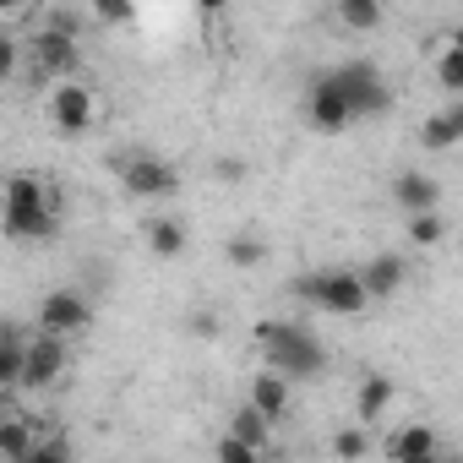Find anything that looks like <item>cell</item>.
I'll return each mask as SVG.
<instances>
[{
  "label": "cell",
  "mask_w": 463,
  "mask_h": 463,
  "mask_svg": "<svg viewBox=\"0 0 463 463\" xmlns=\"http://www.w3.org/2000/svg\"><path fill=\"white\" fill-rule=\"evenodd\" d=\"M23 327H12V322H0V387H17V376H23Z\"/></svg>",
  "instance_id": "obj_17"
},
{
  "label": "cell",
  "mask_w": 463,
  "mask_h": 463,
  "mask_svg": "<svg viewBox=\"0 0 463 463\" xmlns=\"http://www.w3.org/2000/svg\"><path fill=\"white\" fill-rule=\"evenodd\" d=\"M436 82H441L447 93H463V44H458V39L441 50V61H436Z\"/></svg>",
  "instance_id": "obj_22"
},
{
  "label": "cell",
  "mask_w": 463,
  "mask_h": 463,
  "mask_svg": "<svg viewBox=\"0 0 463 463\" xmlns=\"http://www.w3.org/2000/svg\"><path fill=\"white\" fill-rule=\"evenodd\" d=\"M88 322H93V306H88L77 289H50L44 306H39V327H44V333H61V338H66V333H82Z\"/></svg>",
  "instance_id": "obj_8"
},
{
  "label": "cell",
  "mask_w": 463,
  "mask_h": 463,
  "mask_svg": "<svg viewBox=\"0 0 463 463\" xmlns=\"http://www.w3.org/2000/svg\"><path fill=\"white\" fill-rule=\"evenodd\" d=\"M213 175H218V180H246V164H241V158H218Z\"/></svg>",
  "instance_id": "obj_29"
},
{
  "label": "cell",
  "mask_w": 463,
  "mask_h": 463,
  "mask_svg": "<svg viewBox=\"0 0 463 463\" xmlns=\"http://www.w3.org/2000/svg\"><path fill=\"white\" fill-rule=\"evenodd\" d=\"M93 12H99L109 28H131V23H137V6H131V0H93Z\"/></svg>",
  "instance_id": "obj_25"
},
{
  "label": "cell",
  "mask_w": 463,
  "mask_h": 463,
  "mask_svg": "<svg viewBox=\"0 0 463 463\" xmlns=\"http://www.w3.org/2000/svg\"><path fill=\"white\" fill-rule=\"evenodd\" d=\"M0 458H12V463L33 458V425L28 420H0Z\"/></svg>",
  "instance_id": "obj_18"
},
{
  "label": "cell",
  "mask_w": 463,
  "mask_h": 463,
  "mask_svg": "<svg viewBox=\"0 0 463 463\" xmlns=\"http://www.w3.org/2000/svg\"><path fill=\"white\" fill-rule=\"evenodd\" d=\"M333 452H338V458H365L371 441H365L360 430H338V436H333Z\"/></svg>",
  "instance_id": "obj_27"
},
{
  "label": "cell",
  "mask_w": 463,
  "mask_h": 463,
  "mask_svg": "<svg viewBox=\"0 0 463 463\" xmlns=\"http://www.w3.org/2000/svg\"><path fill=\"white\" fill-rule=\"evenodd\" d=\"M120 185H126L131 196H142V202H164V196L180 191V175H175V164L158 158V153H131V158H120Z\"/></svg>",
  "instance_id": "obj_5"
},
{
  "label": "cell",
  "mask_w": 463,
  "mask_h": 463,
  "mask_svg": "<svg viewBox=\"0 0 463 463\" xmlns=\"http://www.w3.org/2000/svg\"><path fill=\"white\" fill-rule=\"evenodd\" d=\"M463 142V109L452 104V109H441V115H430L425 126H420V147H430V153H447V147H458Z\"/></svg>",
  "instance_id": "obj_14"
},
{
  "label": "cell",
  "mask_w": 463,
  "mask_h": 463,
  "mask_svg": "<svg viewBox=\"0 0 463 463\" xmlns=\"http://www.w3.org/2000/svg\"><path fill=\"white\" fill-rule=\"evenodd\" d=\"M61 371H66V338H61V333H39V338L23 344V376H17V387L39 392V387H50Z\"/></svg>",
  "instance_id": "obj_6"
},
{
  "label": "cell",
  "mask_w": 463,
  "mask_h": 463,
  "mask_svg": "<svg viewBox=\"0 0 463 463\" xmlns=\"http://www.w3.org/2000/svg\"><path fill=\"white\" fill-rule=\"evenodd\" d=\"M202 6H207V12H218V6H229V0H202Z\"/></svg>",
  "instance_id": "obj_32"
},
{
  "label": "cell",
  "mask_w": 463,
  "mask_h": 463,
  "mask_svg": "<svg viewBox=\"0 0 463 463\" xmlns=\"http://www.w3.org/2000/svg\"><path fill=\"white\" fill-rule=\"evenodd\" d=\"M268 425H273V420H268V414H257L251 403L235 414V436H241L246 447H257V452H268Z\"/></svg>",
  "instance_id": "obj_21"
},
{
  "label": "cell",
  "mask_w": 463,
  "mask_h": 463,
  "mask_svg": "<svg viewBox=\"0 0 463 463\" xmlns=\"http://www.w3.org/2000/svg\"><path fill=\"white\" fill-rule=\"evenodd\" d=\"M387 458H398V463H425V458H436V430H430V425L398 430V436L387 441Z\"/></svg>",
  "instance_id": "obj_16"
},
{
  "label": "cell",
  "mask_w": 463,
  "mask_h": 463,
  "mask_svg": "<svg viewBox=\"0 0 463 463\" xmlns=\"http://www.w3.org/2000/svg\"><path fill=\"white\" fill-rule=\"evenodd\" d=\"M147 246H153V257H180L185 251V223L180 218H153Z\"/></svg>",
  "instance_id": "obj_19"
},
{
  "label": "cell",
  "mask_w": 463,
  "mask_h": 463,
  "mask_svg": "<svg viewBox=\"0 0 463 463\" xmlns=\"http://www.w3.org/2000/svg\"><path fill=\"white\" fill-rule=\"evenodd\" d=\"M403 257H371L365 268H360V284H365V295L371 300H387V295H398L403 289Z\"/></svg>",
  "instance_id": "obj_12"
},
{
  "label": "cell",
  "mask_w": 463,
  "mask_h": 463,
  "mask_svg": "<svg viewBox=\"0 0 463 463\" xmlns=\"http://www.w3.org/2000/svg\"><path fill=\"white\" fill-rule=\"evenodd\" d=\"M50 115H55V131L77 137V131H88V126H93V115H99V99H93L82 82L61 77V88H55V99H50Z\"/></svg>",
  "instance_id": "obj_7"
},
{
  "label": "cell",
  "mask_w": 463,
  "mask_h": 463,
  "mask_svg": "<svg viewBox=\"0 0 463 463\" xmlns=\"http://www.w3.org/2000/svg\"><path fill=\"white\" fill-rule=\"evenodd\" d=\"M257 344L268 349V365L289 382H306V376H322L327 365V349L306 333V327H284V322H257Z\"/></svg>",
  "instance_id": "obj_2"
},
{
  "label": "cell",
  "mask_w": 463,
  "mask_h": 463,
  "mask_svg": "<svg viewBox=\"0 0 463 463\" xmlns=\"http://www.w3.org/2000/svg\"><path fill=\"white\" fill-rule=\"evenodd\" d=\"M17 55H23V50H17L6 33H0V82H12V77H17Z\"/></svg>",
  "instance_id": "obj_28"
},
{
  "label": "cell",
  "mask_w": 463,
  "mask_h": 463,
  "mask_svg": "<svg viewBox=\"0 0 463 463\" xmlns=\"http://www.w3.org/2000/svg\"><path fill=\"white\" fill-rule=\"evenodd\" d=\"M333 6H338L344 28H354V33H371V28H382V0H333Z\"/></svg>",
  "instance_id": "obj_20"
},
{
  "label": "cell",
  "mask_w": 463,
  "mask_h": 463,
  "mask_svg": "<svg viewBox=\"0 0 463 463\" xmlns=\"http://www.w3.org/2000/svg\"><path fill=\"white\" fill-rule=\"evenodd\" d=\"M218 458H223V463H251V458H262V452H257V447H246L235 430H229V436L218 441Z\"/></svg>",
  "instance_id": "obj_26"
},
{
  "label": "cell",
  "mask_w": 463,
  "mask_h": 463,
  "mask_svg": "<svg viewBox=\"0 0 463 463\" xmlns=\"http://www.w3.org/2000/svg\"><path fill=\"white\" fill-rule=\"evenodd\" d=\"M387 403H392V376H365L360 382V392H354V420H365V425H376L382 414H387Z\"/></svg>",
  "instance_id": "obj_15"
},
{
  "label": "cell",
  "mask_w": 463,
  "mask_h": 463,
  "mask_svg": "<svg viewBox=\"0 0 463 463\" xmlns=\"http://www.w3.org/2000/svg\"><path fill=\"white\" fill-rule=\"evenodd\" d=\"M33 61H39L44 71H55V77H71V71H77V39H71L66 28H44V33L33 39Z\"/></svg>",
  "instance_id": "obj_10"
},
{
  "label": "cell",
  "mask_w": 463,
  "mask_h": 463,
  "mask_svg": "<svg viewBox=\"0 0 463 463\" xmlns=\"http://www.w3.org/2000/svg\"><path fill=\"white\" fill-rule=\"evenodd\" d=\"M392 202H398L403 213H425V207L441 202V185H436V175H425V169H403V175L392 180Z\"/></svg>",
  "instance_id": "obj_11"
},
{
  "label": "cell",
  "mask_w": 463,
  "mask_h": 463,
  "mask_svg": "<svg viewBox=\"0 0 463 463\" xmlns=\"http://www.w3.org/2000/svg\"><path fill=\"white\" fill-rule=\"evenodd\" d=\"M300 295H306L311 306L333 311V317H360V311L371 306V295H365L360 273H349V268H322V273H306V279H300Z\"/></svg>",
  "instance_id": "obj_4"
},
{
  "label": "cell",
  "mask_w": 463,
  "mask_h": 463,
  "mask_svg": "<svg viewBox=\"0 0 463 463\" xmlns=\"http://www.w3.org/2000/svg\"><path fill=\"white\" fill-rule=\"evenodd\" d=\"M327 82L344 93V104H349V115H354V120H376V115H387V109H392V93H387V82L376 77V66H371V61H349V66L327 71Z\"/></svg>",
  "instance_id": "obj_3"
},
{
  "label": "cell",
  "mask_w": 463,
  "mask_h": 463,
  "mask_svg": "<svg viewBox=\"0 0 463 463\" xmlns=\"http://www.w3.org/2000/svg\"><path fill=\"white\" fill-rule=\"evenodd\" d=\"M0 229L12 241H50L61 229V202L39 175H12L6 191H0Z\"/></svg>",
  "instance_id": "obj_1"
},
{
  "label": "cell",
  "mask_w": 463,
  "mask_h": 463,
  "mask_svg": "<svg viewBox=\"0 0 463 463\" xmlns=\"http://www.w3.org/2000/svg\"><path fill=\"white\" fill-rule=\"evenodd\" d=\"M306 120H311L317 131H349V126H354V115H349V104H344V93H338L327 77L311 88V99H306Z\"/></svg>",
  "instance_id": "obj_9"
},
{
  "label": "cell",
  "mask_w": 463,
  "mask_h": 463,
  "mask_svg": "<svg viewBox=\"0 0 463 463\" xmlns=\"http://www.w3.org/2000/svg\"><path fill=\"white\" fill-rule=\"evenodd\" d=\"M191 327H196V333H202V338H218V317H213V311H207V317H196V322H191Z\"/></svg>",
  "instance_id": "obj_30"
},
{
  "label": "cell",
  "mask_w": 463,
  "mask_h": 463,
  "mask_svg": "<svg viewBox=\"0 0 463 463\" xmlns=\"http://www.w3.org/2000/svg\"><path fill=\"white\" fill-rule=\"evenodd\" d=\"M447 235V223L436 218V207H425V213H409V241L414 246H436Z\"/></svg>",
  "instance_id": "obj_23"
},
{
  "label": "cell",
  "mask_w": 463,
  "mask_h": 463,
  "mask_svg": "<svg viewBox=\"0 0 463 463\" xmlns=\"http://www.w3.org/2000/svg\"><path fill=\"white\" fill-rule=\"evenodd\" d=\"M223 257L235 262V268H257L262 257H268V246L257 241V235H229V246H223Z\"/></svg>",
  "instance_id": "obj_24"
},
{
  "label": "cell",
  "mask_w": 463,
  "mask_h": 463,
  "mask_svg": "<svg viewBox=\"0 0 463 463\" xmlns=\"http://www.w3.org/2000/svg\"><path fill=\"white\" fill-rule=\"evenodd\" d=\"M23 6H28V0H0V17H17Z\"/></svg>",
  "instance_id": "obj_31"
},
{
  "label": "cell",
  "mask_w": 463,
  "mask_h": 463,
  "mask_svg": "<svg viewBox=\"0 0 463 463\" xmlns=\"http://www.w3.org/2000/svg\"><path fill=\"white\" fill-rule=\"evenodd\" d=\"M251 409L257 414H268V420H284L289 414V376H279L273 365L251 382Z\"/></svg>",
  "instance_id": "obj_13"
}]
</instances>
